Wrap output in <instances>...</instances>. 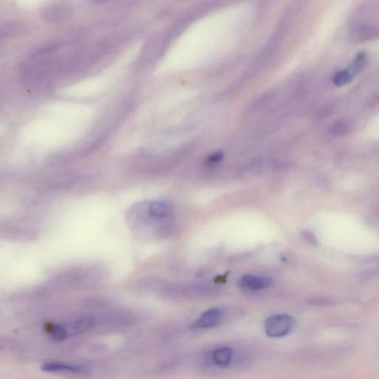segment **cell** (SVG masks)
I'll return each mask as SVG.
<instances>
[{
    "mask_svg": "<svg viewBox=\"0 0 379 379\" xmlns=\"http://www.w3.org/2000/svg\"><path fill=\"white\" fill-rule=\"evenodd\" d=\"M296 327L293 317L287 314L272 315L266 319L264 329L270 338H283L291 333Z\"/></svg>",
    "mask_w": 379,
    "mask_h": 379,
    "instance_id": "cell-1",
    "label": "cell"
},
{
    "mask_svg": "<svg viewBox=\"0 0 379 379\" xmlns=\"http://www.w3.org/2000/svg\"><path fill=\"white\" fill-rule=\"evenodd\" d=\"M222 319V312L219 309H211L204 312L194 324L197 328L210 329L218 326Z\"/></svg>",
    "mask_w": 379,
    "mask_h": 379,
    "instance_id": "cell-2",
    "label": "cell"
},
{
    "mask_svg": "<svg viewBox=\"0 0 379 379\" xmlns=\"http://www.w3.org/2000/svg\"><path fill=\"white\" fill-rule=\"evenodd\" d=\"M272 284L273 281L269 278L254 275L244 276L239 281V285L241 287L252 291L263 290V289L272 286Z\"/></svg>",
    "mask_w": 379,
    "mask_h": 379,
    "instance_id": "cell-3",
    "label": "cell"
},
{
    "mask_svg": "<svg viewBox=\"0 0 379 379\" xmlns=\"http://www.w3.org/2000/svg\"><path fill=\"white\" fill-rule=\"evenodd\" d=\"M42 369L48 373H66L82 374L86 372L84 367L77 365H68L57 363H47L42 366Z\"/></svg>",
    "mask_w": 379,
    "mask_h": 379,
    "instance_id": "cell-4",
    "label": "cell"
},
{
    "mask_svg": "<svg viewBox=\"0 0 379 379\" xmlns=\"http://www.w3.org/2000/svg\"><path fill=\"white\" fill-rule=\"evenodd\" d=\"M170 206L164 202H153L148 207V213L151 218L158 220H164L170 214Z\"/></svg>",
    "mask_w": 379,
    "mask_h": 379,
    "instance_id": "cell-5",
    "label": "cell"
},
{
    "mask_svg": "<svg viewBox=\"0 0 379 379\" xmlns=\"http://www.w3.org/2000/svg\"><path fill=\"white\" fill-rule=\"evenodd\" d=\"M233 351L229 348L215 349L213 353V359L215 365L221 367L228 366L232 359Z\"/></svg>",
    "mask_w": 379,
    "mask_h": 379,
    "instance_id": "cell-6",
    "label": "cell"
},
{
    "mask_svg": "<svg viewBox=\"0 0 379 379\" xmlns=\"http://www.w3.org/2000/svg\"><path fill=\"white\" fill-rule=\"evenodd\" d=\"M353 79L351 72L346 70H339L332 76V80L334 85L341 87L350 83Z\"/></svg>",
    "mask_w": 379,
    "mask_h": 379,
    "instance_id": "cell-7",
    "label": "cell"
},
{
    "mask_svg": "<svg viewBox=\"0 0 379 379\" xmlns=\"http://www.w3.org/2000/svg\"><path fill=\"white\" fill-rule=\"evenodd\" d=\"M350 126L346 122H337L331 126L330 129L332 136L342 137L345 136L350 132Z\"/></svg>",
    "mask_w": 379,
    "mask_h": 379,
    "instance_id": "cell-8",
    "label": "cell"
},
{
    "mask_svg": "<svg viewBox=\"0 0 379 379\" xmlns=\"http://www.w3.org/2000/svg\"><path fill=\"white\" fill-rule=\"evenodd\" d=\"M303 236H304V239L305 240L309 241L311 243H313L315 241L314 237L312 235V234L309 233V232H304L303 233Z\"/></svg>",
    "mask_w": 379,
    "mask_h": 379,
    "instance_id": "cell-9",
    "label": "cell"
},
{
    "mask_svg": "<svg viewBox=\"0 0 379 379\" xmlns=\"http://www.w3.org/2000/svg\"><path fill=\"white\" fill-rule=\"evenodd\" d=\"M222 159L221 155H215L214 156L211 157L210 160L211 161H218Z\"/></svg>",
    "mask_w": 379,
    "mask_h": 379,
    "instance_id": "cell-10",
    "label": "cell"
}]
</instances>
